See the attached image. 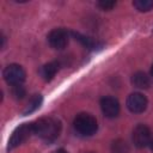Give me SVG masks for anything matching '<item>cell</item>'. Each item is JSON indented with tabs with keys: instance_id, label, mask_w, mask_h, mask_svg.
I'll list each match as a JSON object with an SVG mask.
<instances>
[{
	"instance_id": "obj_1",
	"label": "cell",
	"mask_w": 153,
	"mask_h": 153,
	"mask_svg": "<svg viewBox=\"0 0 153 153\" xmlns=\"http://www.w3.org/2000/svg\"><path fill=\"white\" fill-rule=\"evenodd\" d=\"M61 133V122L54 117H42L33 122V134L47 143L55 141Z\"/></svg>"
},
{
	"instance_id": "obj_2",
	"label": "cell",
	"mask_w": 153,
	"mask_h": 153,
	"mask_svg": "<svg viewBox=\"0 0 153 153\" xmlns=\"http://www.w3.org/2000/svg\"><path fill=\"white\" fill-rule=\"evenodd\" d=\"M73 127L75 131L82 136H91L96 134L98 129V123L94 116L87 112H81L75 116L73 121Z\"/></svg>"
},
{
	"instance_id": "obj_3",
	"label": "cell",
	"mask_w": 153,
	"mask_h": 153,
	"mask_svg": "<svg viewBox=\"0 0 153 153\" xmlns=\"http://www.w3.org/2000/svg\"><path fill=\"white\" fill-rule=\"evenodd\" d=\"M33 134V123H23L19 127H17L7 143V151H11L22 143H24L31 135Z\"/></svg>"
},
{
	"instance_id": "obj_4",
	"label": "cell",
	"mask_w": 153,
	"mask_h": 153,
	"mask_svg": "<svg viewBox=\"0 0 153 153\" xmlns=\"http://www.w3.org/2000/svg\"><path fill=\"white\" fill-rule=\"evenodd\" d=\"M4 79L6 80V82L11 86H16V85H22L25 81V71L20 65L17 63H12L8 65L4 72H2Z\"/></svg>"
},
{
	"instance_id": "obj_5",
	"label": "cell",
	"mask_w": 153,
	"mask_h": 153,
	"mask_svg": "<svg viewBox=\"0 0 153 153\" xmlns=\"http://www.w3.org/2000/svg\"><path fill=\"white\" fill-rule=\"evenodd\" d=\"M69 35L71 32L63 27H57L54 29L49 32L48 35V43L53 49L56 50H62L67 47L68 41H69Z\"/></svg>"
},
{
	"instance_id": "obj_6",
	"label": "cell",
	"mask_w": 153,
	"mask_h": 153,
	"mask_svg": "<svg viewBox=\"0 0 153 153\" xmlns=\"http://www.w3.org/2000/svg\"><path fill=\"white\" fill-rule=\"evenodd\" d=\"M152 134L147 126L137 124L133 130V142L137 148H143L151 143Z\"/></svg>"
},
{
	"instance_id": "obj_7",
	"label": "cell",
	"mask_w": 153,
	"mask_h": 153,
	"mask_svg": "<svg viewBox=\"0 0 153 153\" xmlns=\"http://www.w3.org/2000/svg\"><path fill=\"white\" fill-rule=\"evenodd\" d=\"M147 105H148L147 98L140 92L130 93L127 98V108L129 109V111H131L134 114L143 112L147 109Z\"/></svg>"
},
{
	"instance_id": "obj_8",
	"label": "cell",
	"mask_w": 153,
	"mask_h": 153,
	"mask_svg": "<svg viewBox=\"0 0 153 153\" xmlns=\"http://www.w3.org/2000/svg\"><path fill=\"white\" fill-rule=\"evenodd\" d=\"M100 109L105 117L115 118L120 114V103L115 97L105 96L100 99Z\"/></svg>"
},
{
	"instance_id": "obj_9",
	"label": "cell",
	"mask_w": 153,
	"mask_h": 153,
	"mask_svg": "<svg viewBox=\"0 0 153 153\" xmlns=\"http://www.w3.org/2000/svg\"><path fill=\"white\" fill-rule=\"evenodd\" d=\"M71 35L75 38V41H78L80 44H82L86 49L88 50H96L98 48L102 47V44H99L96 39L88 37V36H85V35H81L79 32H75V31H71Z\"/></svg>"
},
{
	"instance_id": "obj_10",
	"label": "cell",
	"mask_w": 153,
	"mask_h": 153,
	"mask_svg": "<svg viewBox=\"0 0 153 153\" xmlns=\"http://www.w3.org/2000/svg\"><path fill=\"white\" fill-rule=\"evenodd\" d=\"M60 69V62L57 61H51L45 63L42 68H41V76L43 78V80L45 81H50L51 79H54V76L56 75V73Z\"/></svg>"
},
{
	"instance_id": "obj_11",
	"label": "cell",
	"mask_w": 153,
	"mask_h": 153,
	"mask_svg": "<svg viewBox=\"0 0 153 153\" xmlns=\"http://www.w3.org/2000/svg\"><path fill=\"white\" fill-rule=\"evenodd\" d=\"M131 84L137 88H148L151 86L149 76L143 72H136L131 76Z\"/></svg>"
},
{
	"instance_id": "obj_12",
	"label": "cell",
	"mask_w": 153,
	"mask_h": 153,
	"mask_svg": "<svg viewBox=\"0 0 153 153\" xmlns=\"http://www.w3.org/2000/svg\"><path fill=\"white\" fill-rule=\"evenodd\" d=\"M42 103H43L42 94H33L30 98V100L27 102V104H26V106H25V109L23 111V116H27V115L35 112L36 110H38L41 108Z\"/></svg>"
},
{
	"instance_id": "obj_13",
	"label": "cell",
	"mask_w": 153,
	"mask_h": 153,
	"mask_svg": "<svg viewBox=\"0 0 153 153\" xmlns=\"http://www.w3.org/2000/svg\"><path fill=\"white\" fill-rule=\"evenodd\" d=\"M111 153H129V146L121 139L115 140L111 143Z\"/></svg>"
},
{
	"instance_id": "obj_14",
	"label": "cell",
	"mask_w": 153,
	"mask_h": 153,
	"mask_svg": "<svg viewBox=\"0 0 153 153\" xmlns=\"http://www.w3.org/2000/svg\"><path fill=\"white\" fill-rule=\"evenodd\" d=\"M133 6L140 12H148L153 8L152 0H135L133 1Z\"/></svg>"
},
{
	"instance_id": "obj_15",
	"label": "cell",
	"mask_w": 153,
	"mask_h": 153,
	"mask_svg": "<svg viewBox=\"0 0 153 153\" xmlns=\"http://www.w3.org/2000/svg\"><path fill=\"white\" fill-rule=\"evenodd\" d=\"M11 93H12V97L14 99H23L24 96L26 94V91H25V87L23 85H16V86H12Z\"/></svg>"
},
{
	"instance_id": "obj_16",
	"label": "cell",
	"mask_w": 153,
	"mask_h": 153,
	"mask_svg": "<svg viewBox=\"0 0 153 153\" xmlns=\"http://www.w3.org/2000/svg\"><path fill=\"white\" fill-rule=\"evenodd\" d=\"M97 5H98V7H100L104 11H110L116 5V1H105L104 0V1H99Z\"/></svg>"
},
{
	"instance_id": "obj_17",
	"label": "cell",
	"mask_w": 153,
	"mask_h": 153,
	"mask_svg": "<svg viewBox=\"0 0 153 153\" xmlns=\"http://www.w3.org/2000/svg\"><path fill=\"white\" fill-rule=\"evenodd\" d=\"M51 153H68V152L61 148V149H56V151H54V152H51Z\"/></svg>"
},
{
	"instance_id": "obj_18",
	"label": "cell",
	"mask_w": 153,
	"mask_h": 153,
	"mask_svg": "<svg viewBox=\"0 0 153 153\" xmlns=\"http://www.w3.org/2000/svg\"><path fill=\"white\" fill-rule=\"evenodd\" d=\"M149 146H151V149H152V152H153V139L151 140V143H149Z\"/></svg>"
},
{
	"instance_id": "obj_19",
	"label": "cell",
	"mask_w": 153,
	"mask_h": 153,
	"mask_svg": "<svg viewBox=\"0 0 153 153\" xmlns=\"http://www.w3.org/2000/svg\"><path fill=\"white\" fill-rule=\"evenodd\" d=\"M151 75L153 76V65H152V67H151Z\"/></svg>"
},
{
	"instance_id": "obj_20",
	"label": "cell",
	"mask_w": 153,
	"mask_h": 153,
	"mask_svg": "<svg viewBox=\"0 0 153 153\" xmlns=\"http://www.w3.org/2000/svg\"><path fill=\"white\" fill-rule=\"evenodd\" d=\"M87 153H96V152H87Z\"/></svg>"
}]
</instances>
